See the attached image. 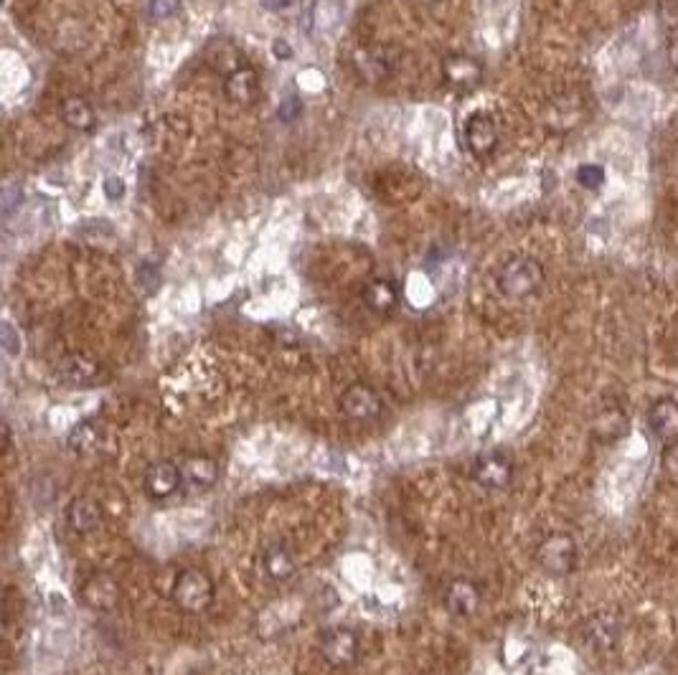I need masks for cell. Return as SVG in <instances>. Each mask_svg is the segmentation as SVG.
<instances>
[{
	"instance_id": "25",
	"label": "cell",
	"mask_w": 678,
	"mask_h": 675,
	"mask_svg": "<svg viewBox=\"0 0 678 675\" xmlns=\"http://www.w3.org/2000/svg\"><path fill=\"white\" fill-rule=\"evenodd\" d=\"M300 112H303V102H300L298 97H287L280 105V110H277V115H280V120L293 122V120H298Z\"/></svg>"
},
{
	"instance_id": "6",
	"label": "cell",
	"mask_w": 678,
	"mask_h": 675,
	"mask_svg": "<svg viewBox=\"0 0 678 675\" xmlns=\"http://www.w3.org/2000/svg\"><path fill=\"white\" fill-rule=\"evenodd\" d=\"M254 569L267 584H287L298 574V559L293 549L282 541L267 544L254 559Z\"/></svg>"
},
{
	"instance_id": "23",
	"label": "cell",
	"mask_w": 678,
	"mask_h": 675,
	"mask_svg": "<svg viewBox=\"0 0 678 675\" xmlns=\"http://www.w3.org/2000/svg\"><path fill=\"white\" fill-rule=\"evenodd\" d=\"M138 277H140V287L148 292H155V287H158L160 282V269L155 262H143L138 269Z\"/></svg>"
},
{
	"instance_id": "20",
	"label": "cell",
	"mask_w": 678,
	"mask_h": 675,
	"mask_svg": "<svg viewBox=\"0 0 678 675\" xmlns=\"http://www.w3.org/2000/svg\"><path fill=\"white\" fill-rule=\"evenodd\" d=\"M447 77L458 84H473L480 77V66L473 59H452L447 64Z\"/></svg>"
},
{
	"instance_id": "4",
	"label": "cell",
	"mask_w": 678,
	"mask_h": 675,
	"mask_svg": "<svg viewBox=\"0 0 678 675\" xmlns=\"http://www.w3.org/2000/svg\"><path fill=\"white\" fill-rule=\"evenodd\" d=\"M536 564L549 577H569L579 564V549L569 533H552L536 546Z\"/></svg>"
},
{
	"instance_id": "26",
	"label": "cell",
	"mask_w": 678,
	"mask_h": 675,
	"mask_svg": "<svg viewBox=\"0 0 678 675\" xmlns=\"http://www.w3.org/2000/svg\"><path fill=\"white\" fill-rule=\"evenodd\" d=\"M3 341H6V351L11 353V356H16V353L21 351V346H18V343H21V338H16L11 323H3Z\"/></svg>"
},
{
	"instance_id": "28",
	"label": "cell",
	"mask_w": 678,
	"mask_h": 675,
	"mask_svg": "<svg viewBox=\"0 0 678 675\" xmlns=\"http://www.w3.org/2000/svg\"><path fill=\"white\" fill-rule=\"evenodd\" d=\"M18 201H21V188L8 186L6 193H3V211H6V214H11V209L18 204Z\"/></svg>"
},
{
	"instance_id": "12",
	"label": "cell",
	"mask_w": 678,
	"mask_h": 675,
	"mask_svg": "<svg viewBox=\"0 0 678 675\" xmlns=\"http://www.w3.org/2000/svg\"><path fill=\"white\" fill-rule=\"evenodd\" d=\"M648 429L663 445H678V401L676 399H658L648 412Z\"/></svg>"
},
{
	"instance_id": "15",
	"label": "cell",
	"mask_w": 678,
	"mask_h": 675,
	"mask_svg": "<svg viewBox=\"0 0 678 675\" xmlns=\"http://www.w3.org/2000/svg\"><path fill=\"white\" fill-rule=\"evenodd\" d=\"M465 140H468V148L473 150L478 158H486L496 150L498 145V130L496 122L488 115H473L465 125Z\"/></svg>"
},
{
	"instance_id": "5",
	"label": "cell",
	"mask_w": 678,
	"mask_h": 675,
	"mask_svg": "<svg viewBox=\"0 0 678 675\" xmlns=\"http://www.w3.org/2000/svg\"><path fill=\"white\" fill-rule=\"evenodd\" d=\"M513 460L501 450L480 452L470 465V478L486 490H506L513 483Z\"/></svg>"
},
{
	"instance_id": "9",
	"label": "cell",
	"mask_w": 678,
	"mask_h": 675,
	"mask_svg": "<svg viewBox=\"0 0 678 675\" xmlns=\"http://www.w3.org/2000/svg\"><path fill=\"white\" fill-rule=\"evenodd\" d=\"M341 412L353 422H374L384 412V401L371 386L353 384L341 396Z\"/></svg>"
},
{
	"instance_id": "22",
	"label": "cell",
	"mask_w": 678,
	"mask_h": 675,
	"mask_svg": "<svg viewBox=\"0 0 678 675\" xmlns=\"http://www.w3.org/2000/svg\"><path fill=\"white\" fill-rule=\"evenodd\" d=\"M577 181H579V186L587 188V191H597V188L605 186V168L597 163L579 165Z\"/></svg>"
},
{
	"instance_id": "2",
	"label": "cell",
	"mask_w": 678,
	"mask_h": 675,
	"mask_svg": "<svg viewBox=\"0 0 678 675\" xmlns=\"http://www.w3.org/2000/svg\"><path fill=\"white\" fill-rule=\"evenodd\" d=\"M496 285L511 300H524L544 285V267L531 257H516L498 269Z\"/></svg>"
},
{
	"instance_id": "18",
	"label": "cell",
	"mask_w": 678,
	"mask_h": 675,
	"mask_svg": "<svg viewBox=\"0 0 678 675\" xmlns=\"http://www.w3.org/2000/svg\"><path fill=\"white\" fill-rule=\"evenodd\" d=\"M397 300H399L397 287L386 280H374L371 285H366L364 290V302L374 310V313H389V310H394Z\"/></svg>"
},
{
	"instance_id": "3",
	"label": "cell",
	"mask_w": 678,
	"mask_h": 675,
	"mask_svg": "<svg viewBox=\"0 0 678 675\" xmlns=\"http://www.w3.org/2000/svg\"><path fill=\"white\" fill-rule=\"evenodd\" d=\"M318 653L331 668L346 670L359 663L361 658V640L356 630L346 625H333L320 632Z\"/></svg>"
},
{
	"instance_id": "32",
	"label": "cell",
	"mask_w": 678,
	"mask_h": 675,
	"mask_svg": "<svg viewBox=\"0 0 678 675\" xmlns=\"http://www.w3.org/2000/svg\"><path fill=\"white\" fill-rule=\"evenodd\" d=\"M417 3H437V0H417Z\"/></svg>"
},
{
	"instance_id": "11",
	"label": "cell",
	"mask_w": 678,
	"mask_h": 675,
	"mask_svg": "<svg viewBox=\"0 0 678 675\" xmlns=\"http://www.w3.org/2000/svg\"><path fill=\"white\" fill-rule=\"evenodd\" d=\"M480 602H483V592H480L478 582L468 577L452 579L445 589V610L452 617H473L480 610Z\"/></svg>"
},
{
	"instance_id": "17",
	"label": "cell",
	"mask_w": 678,
	"mask_h": 675,
	"mask_svg": "<svg viewBox=\"0 0 678 675\" xmlns=\"http://www.w3.org/2000/svg\"><path fill=\"white\" fill-rule=\"evenodd\" d=\"M102 442V432L100 427L92 422V419H82V422L74 424L67 434V445L69 450L77 452V455H89L100 447Z\"/></svg>"
},
{
	"instance_id": "27",
	"label": "cell",
	"mask_w": 678,
	"mask_h": 675,
	"mask_svg": "<svg viewBox=\"0 0 678 675\" xmlns=\"http://www.w3.org/2000/svg\"><path fill=\"white\" fill-rule=\"evenodd\" d=\"M105 193H107V198H110V201H117V198H122L125 196V183L120 181V178H107L105 181Z\"/></svg>"
},
{
	"instance_id": "19",
	"label": "cell",
	"mask_w": 678,
	"mask_h": 675,
	"mask_svg": "<svg viewBox=\"0 0 678 675\" xmlns=\"http://www.w3.org/2000/svg\"><path fill=\"white\" fill-rule=\"evenodd\" d=\"M61 115H64L67 125L77 127V130H87V127H92V122H94L92 110L84 105L82 99H69L67 105H64V112H61Z\"/></svg>"
},
{
	"instance_id": "24",
	"label": "cell",
	"mask_w": 678,
	"mask_h": 675,
	"mask_svg": "<svg viewBox=\"0 0 678 675\" xmlns=\"http://www.w3.org/2000/svg\"><path fill=\"white\" fill-rule=\"evenodd\" d=\"M181 11V0H153L150 3V16L153 18H171Z\"/></svg>"
},
{
	"instance_id": "13",
	"label": "cell",
	"mask_w": 678,
	"mask_h": 675,
	"mask_svg": "<svg viewBox=\"0 0 678 675\" xmlns=\"http://www.w3.org/2000/svg\"><path fill=\"white\" fill-rule=\"evenodd\" d=\"M181 472H183V483L188 488H193L196 493H204V490H211L216 483H219V462L209 455H186L181 462Z\"/></svg>"
},
{
	"instance_id": "29",
	"label": "cell",
	"mask_w": 678,
	"mask_h": 675,
	"mask_svg": "<svg viewBox=\"0 0 678 675\" xmlns=\"http://www.w3.org/2000/svg\"><path fill=\"white\" fill-rule=\"evenodd\" d=\"M668 59H671L673 69H678V31H673L668 39Z\"/></svg>"
},
{
	"instance_id": "10",
	"label": "cell",
	"mask_w": 678,
	"mask_h": 675,
	"mask_svg": "<svg viewBox=\"0 0 678 675\" xmlns=\"http://www.w3.org/2000/svg\"><path fill=\"white\" fill-rule=\"evenodd\" d=\"M79 599L87 604L89 610L110 612L115 610L117 602H120V587H117V582L110 574L97 571V574L84 579V584L79 587Z\"/></svg>"
},
{
	"instance_id": "14",
	"label": "cell",
	"mask_w": 678,
	"mask_h": 675,
	"mask_svg": "<svg viewBox=\"0 0 678 675\" xmlns=\"http://www.w3.org/2000/svg\"><path fill=\"white\" fill-rule=\"evenodd\" d=\"M67 523L74 533L79 536H89V533L100 531L102 523H105V511L102 505L92 498H74L67 505Z\"/></svg>"
},
{
	"instance_id": "31",
	"label": "cell",
	"mask_w": 678,
	"mask_h": 675,
	"mask_svg": "<svg viewBox=\"0 0 678 675\" xmlns=\"http://www.w3.org/2000/svg\"><path fill=\"white\" fill-rule=\"evenodd\" d=\"M275 54L280 56V59H290V56H293V49H290V46H287L282 39H277L275 41Z\"/></svg>"
},
{
	"instance_id": "7",
	"label": "cell",
	"mask_w": 678,
	"mask_h": 675,
	"mask_svg": "<svg viewBox=\"0 0 678 675\" xmlns=\"http://www.w3.org/2000/svg\"><path fill=\"white\" fill-rule=\"evenodd\" d=\"M579 637L592 653H612L623 637V622L612 612H597V615H590L582 622Z\"/></svg>"
},
{
	"instance_id": "1",
	"label": "cell",
	"mask_w": 678,
	"mask_h": 675,
	"mask_svg": "<svg viewBox=\"0 0 678 675\" xmlns=\"http://www.w3.org/2000/svg\"><path fill=\"white\" fill-rule=\"evenodd\" d=\"M216 597V584L214 579L201 569H186L181 571L176 579H173L171 587V599L181 612L188 615H201L204 610H209L214 604Z\"/></svg>"
},
{
	"instance_id": "8",
	"label": "cell",
	"mask_w": 678,
	"mask_h": 675,
	"mask_svg": "<svg viewBox=\"0 0 678 675\" xmlns=\"http://www.w3.org/2000/svg\"><path fill=\"white\" fill-rule=\"evenodd\" d=\"M186 488L181 465L173 460L150 462L143 472V490L150 500H168Z\"/></svg>"
},
{
	"instance_id": "21",
	"label": "cell",
	"mask_w": 678,
	"mask_h": 675,
	"mask_svg": "<svg viewBox=\"0 0 678 675\" xmlns=\"http://www.w3.org/2000/svg\"><path fill=\"white\" fill-rule=\"evenodd\" d=\"M229 92L237 99H242V102H247L257 92V79H254L252 72H237L229 79Z\"/></svg>"
},
{
	"instance_id": "30",
	"label": "cell",
	"mask_w": 678,
	"mask_h": 675,
	"mask_svg": "<svg viewBox=\"0 0 678 675\" xmlns=\"http://www.w3.org/2000/svg\"><path fill=\"white\" fill-rule=\"evenodd\" d=\"M293 3V0H262V8L265 11H282V8H287Z\"/></svg>"
},
{
	"instance_id": "16",
	"label": "cell",
	"mask_w": 678,
	"mask_h": 675,
	"mask_svg": "<svg viewBox=\"0 0 678 675\" xmlns=\"http://www.w3.org/2000/svg\"><path fill=\"white\" fill-rule=\"evenodd\" d=\"M56 376L69 386H89L100 376V366L89 356L72 353V356L61 358L59 366H56Z\"/></svg>"
}]
</instances>
